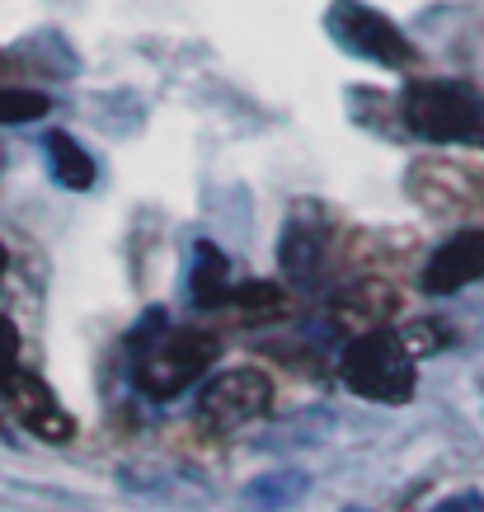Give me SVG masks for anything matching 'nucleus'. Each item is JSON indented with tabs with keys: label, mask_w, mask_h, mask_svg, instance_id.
Returning a JSON list of instances; mask_svg holds the SVG:
<instances>
[{
	"label": "nucleus",
	"mask_w": 484,
	"mask_h": 512,
	"mask_svg": "<svg viewBox=\"0 0 484 512\" xmlns=\"http://www.w3.org/2000/svg\"><path fill=\"white\" fill-rule=\"evenodd\" d=\"M217 357L221 339L212 329H170L165 311H146V325L132 334V386L146 400H174L193 381H203Z\"/></svg>",
	"instance_id": "nucleus-1"
},
{
	"label": "nucleus",
	"mask_w": 484,
	"mask_h": 512,
	"mask_svg": "<svg viewBox=\"0 0 484 512\" xmlns=\"http://www.w3.org/2000/svg\"><path fill=\"white\" fill-rule=\"evenodd\" d=\"M438 512H484V498L480 494H461V498H452V503H442Z\"/></svg>",
	"instance_id": "nucleus-16"
},
{
	"label": "nucleus",
	"mask_w": 484,
	"mask_h": 512,
	"mask_svg": "<svg viewBox=\"0 0 484 512\" xmlns=\"http://www.w3.org/2000/svg\"><path fill=\"white\" fill-rule=\"evenodd\" d=\"M282 287H273V282H240V287H231V296H226V306H240L245 315H273L282 311Z\"/></svg>",
	"instance_id": "nucleus-14"
},
{
	"label": "nucleus",
	"mask_w": 484,
	"mask_h": 512,
	"mask_svg": "<svg viewBox=\"0 0 484 512\" xmlns=\"http://www.w3.org/2000/svg\"><path fill=\"white\" fill-rule=\"evenodd\" d=\"M273 409V376L259 367H231L212 376L198 395V423L212 433H235L250 428Z\"/></svg>",
	"instance_id": "nucleus-4"
},
{
	"label": "nucleus",
	"mask_w": 484,
	"mask_h": 512,
	"mask_svg": "<svg viewBox=\"0 0 484 512\" xmlns=\"http://www.w3.org/2000/svg\"><path fill=\"white\" fill-rule=\"evenodd\" d=\"M43 146H47V165H52V179H57V184L71 188V193L94 188V156L71 132H47Z\"/></svg>",
	"instance_id": "nucleus-9"
},
{
	"label": "nucleus",
	"mask_w": 484,
	"mask_h": 512,
	"mask_svg": "<svg viewBox=\"0 0 484 512\" xmlns=\"http://www.w3.org/2000/svg\"><path fill=\"white\" fill-rule=\"evenodd\" d=\"M0 278H5V245H0Z\"/></svg>",
	"instance_id": "nucleus-17"
},
{
	"label": "nucleus",
	"mask_w": 484,
	"mask_h": 512,
	"mask_svg": "<svg viewBox=\"0 0 484 512\" xmlns=\"http://www.w3.org/2000/svg\"><path fill=\"white\" fill-rule=\"evenodd\" d=\"M19 372H24V367H19V329L0 315V395H5V386H10Z\"/></svg>",
	"instance_id": "nucleus-15"
},
{
	"label": "nucleus",
	"mask_w": 484,
	"mask_h": 512,
	"mask_svg": "<svg viewBox=\"0 0 484 512\" xmlns=\"http://www.w3.org/2000/svg\"><path fill=\"white\" fill-rule=\"evenodd\" d=\"M5 400H10V409H15V419L24 423L33 437L52 442V447H62V442L76 437V419L66 414V404L52 395V386H47L43 376L19 372L15 381L5 386Z\"/></svg>",
	"instance_id": "nucleus-6"
},
{
	"label": "nucleus",
	"mask_w": 484,
	"mask_h": 512,
	"mask_svg": "<svg viewBox=\"0 0 484 512\" xmlns=\"http://www.w3.org/2000/svg\"><path fill=\"white\" fill-rule=\"evenodd\" d=\"M306 494V480L301 475H268V480H254L250 489H245V503H268L264 512H282V508H292V498Z\"/></svg>",
	"instance_id": "nucleus-12"
},
{
	"label": "nucleus",
	"mask_w": 484,
	"mask_h": 512,
	"mask_svg": "<svg viewBox=\"0 0 484 512\" xmlns=\"http://www.w3.org/2000/svg\"><path fill=\"white\" fill-rule=\"evenodd\" d=\"M188 296H193V306H203V311H217V306H226V296H231V264L221 259V249L212 245V240H203L198 254H193Z\"/></svg>",
	"instance_id": "nucleus-8"
},
{
	"label": "nucleus",
	"mask_w": 484,
	"mask_h": 512,
	"mask_svg": "<svg viewBox=\"0 0 484 512\" xmlns=\"http://www.w3.org/2000/svg\"><path fill=\"white\" fill-rule=\"evenodd\" d=\"M339 311L348 315V320H358V334H367V329H381V320L395 311V292L386 287V282H358L353 292H344V301H339Z\"/></svg>",
	"instance_id": "nucleus-10"
},
{
	"label": "nucleus",
	"mask_w": 484,
	"mask_h": 512,
	"mask_svg": "<svg viewBox=\"0 0 484 512\" xmlns=\"http://www.w3.org/2000/svg\"><path fill=\"white\" fill-rule=\"evenodd\" d=\"M339 376L358 400L372 404H409L419 381V357L405 348L395 329H367L353 334L339 357Z\"/></svg>",
	"instance_id": "nucleus-2"
},
{
	"label": "nucleus",
	"mask_w": 484,
	"mask_h": 512,
	"mask_svg": "<svg viewBox=\"0 0 484 512\" xmlns=\"http://www.w3.org/2000/svg\"><path fill=\"white\" fill-rule=\"evenodd\" d=\"M405 123L423 141L484 146V94L456 80H414L405 90Z\"/></svg>",
	"instance_id": "nucleus-3"
},
{
	"label": "nucleus",
	"mask_w": 484,
	"mask_h": 512,
	"mask_svg": "<svg viewBox=\"0 0 484 512\" xmlns=\"http://www.w3.org/2000/svg\"><path fill=\"white\" fill-rule=\"evenodd\" d=\"M52 99L38 90H0V127H19V123H38L47 118Z\"/></svg>",
	"instance_id": "nucleus-13"
},
{
	"label": "nucleus",
	"mask_w": 484,
	"mask_h": 512,
	"mask_svg": "<svg viewBox=\"0 0 484 512\" xmlns=\"http://www.w3.org/2000/svg\"><path fill=\"white\" fill-rule=\"evenodd\" d=\"M480 278H484V231H456L423 264V292L428 296H452Z\"/></svg>",
	"instance_id": "nucleus-7"
},
{
	"label": "nucleus",
	"mask_w": 484,
	"mask_h": 512,
	"mask_svg": "<svg viewBox=\"0 0 484 512\" xmlns=\"http://www.w3.org/2000/svg\"><path fill=\"white\" fill-rule=\"evenodd\" d=\"M282 268H287L292 278H311L315 268H320V235H315L311 226L292 221V226L282 231Z\"/></svg>",
	"instance_id": "nucleus-11"
},
{
	"label": "nucleus",
	"mask_w": 484,
	"mask_h": 512,
	"mask_svg": "<svg viewBox=\"0 0 484 512\" xmlns=\"http://www.w3.org/2000/svg\"><path fill=\"white\" fill-rule=\"evenodd\" d=\"M329 33L353 57L376 66H409V57H414V47H409L405 33L395 29V19H386L381 10L362 5V0H334L329 5Z\"/></svg>",
	"instance_id": "nucleus-5"
}]
</instances>
